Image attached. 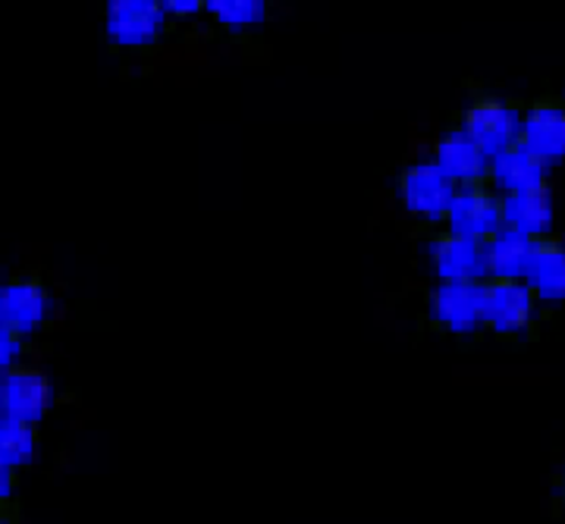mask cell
Instances as JSON below:
<instances>
[{"label":"cell","mask_w":565,"mask_h":524,"mask_svg":"<svg viewBox=\"0 0 565 524\" xmlns=\"http://www.w3.org/2000/svg\"><path fill=\"white\" fill-rule=\"evenodd\" d=\"M0 393H3V415L29 424H39L47 415L51 396H54L47 374L29 364H13L0 377Z\"/></svg>","instance_id":"obj_8"},{"label":"cell","mask_w":565,"mask_h":524,"mask_svg":"<svg viewBox=\"0 0 565 524\" xmlns=\"http://www.w3.org/2000/svg\"><path fill=\"white\" fill-rule=\"evenodd\" d=\"M563 505H565V478H563Z\"/></svg>","instance_id":"obj_22"},{"label":"cell","mask_w":565,"mask_h":524,"mask_svg":"<svg viewBox=\"0 0 565 524\" xmlns=\"http://www.w3.org/2000/svg\"><path fill=\"white\" fill-rule=\"evenodd\" d=\"M546 167H550V163H546L544 158H537L531 148H525L522 141H515V145H509L505 151L490 158L487 185L497 189L500 195L522 192V189H531V185L546 182Z\"/></svg>","instance_id":"obj_12"},{"label":"cell","mask_w":565,"mask_h":524,"mask_svg":"<svg viewBox=\"0 0 565 524\" xmlns=\"http://www.w3.org/2000/svg\"><path fill=\"white\" fill-rule=\"evenodd\" d=\"M0 418H3V393H0Z\"/></svg>","instance_id":"obj_21"},{"label":"cell","mask_w":565,"mask_h":524,"mask_svg":"<svg viewBox=\"0 0 565 524\" xmlns=\"http://www.w3.org/2000/svg\"><path fill=\"white\" fill-rule=\"evenodd\" d=\"M456 189L459 185L449 180L434 161H418L405 167L399 185H396L405 214L424 223L446 221V211L456 199Z\"/></svg>","instance_id":"obj_2"},{"label":"cell","mask_w":565,"mask_h":524,"mask_svg":"<svg viewBox=\"0 0 565 524\" xmlns=\"http://www.w3.org/2000/svg\"><path fill=\"white\" fill-rule=\"evenodd\" d=\"M503 226L512 229H522L527 236L541 239L550 236L553 229V195H550V185H531L522 192H509L503 195Z\"/></svg>","instance_id":"obj_15"},{"label":"cell","mask_w":565,"mask_h":524,"mask_svg":"<svg viewBox=\"0 0 565 524\" xmlns=\"http://www.w3.org/2000/svg\"><path fill=\"white\" fill-rule=\"evenodd\" d=\"M54 314V296L51 289L35 277H17L0 282V323L17 330L20 336L39 333Z\"/></svg>","instance_id":"obj_7"},{"label":"cell","mask_w":565,"mask_h":524,"mask_svg":"<svg viewBox=\"0 0 565 524\" xmlns=\"http://www.w3.org/2000/svg\"><path fill=\"white\" fill-rule=\"evenodd\" d=\"M487 280H440L430 289L427 318L452 336H468L484 327Z\"/></svg>","instance_id":"obj_1"},{"label":"cell","mask_w":565,"mask_h":524,"mask_svg":"<svg viewBox=\"0 0 565 524\" xmlns=\"http://www.w3.org/2000/svg\"><path fill=\"white\" fill-rule=\"evenodd\" d=\"M459 126L487 158H493L522 136V107L500 101V98H478L465 110Z\"/></svg>","instance_id":"obj_4"},{"label":"cell","mask_w":565,"mask_h":524,"mask_svg":"<svg viewBox=\"0 0 565 524\" xmlns=\"http://www.w3.org/2000/svg\"><path fill=\"white\" fill-rule=\"evenodd\" d=\"M167 22L161 0H107L104 32L117 47H151L163 39Z\"/></svg>","instance_id":"obj_3"},{"label":"cell","mask_w":565,"mask_h":524,"mask_svg":"<svg viewBox=\"0 0 565 524\" xmlns=\"http://www.w3.org/2000/svg\"><path fill=\"white\" fill-rule=\"evenodd\" d=\"M17 493V468H10L7 462H0V505H7Z\"/></svg>","instance_id":"obj_20"},{"label":"cell","mask_w":565,"mask_h":524,"mask_svg":"<svg viewBox=\"0 0 565 524\" xmlns=\"http://www.w3.org/2000/svg\"><path fill=\"white\" fill-rule=\"evenodd\" d=\"M537 296L525 280L484 282V327L497 336H522L534 323Z\"/></svg>","instance_id":"obj_5"},{"label":"cell","mask_w":565,"mask_h":524,"mask_svg":"<svg viewBox=\"0 0 565 524\" xmlns=\"http://www.w3.org/2000/svg\"><path fill=\"white\" fill-rule=\"evenodd\" d=\"M427 261L437 280H487L484 248L478 239L446 229L427 245Z\"/></svg>","instance_id":"obj_9"},{"label":"cell","mask_w":565,"mask_h":524,"mask_svg":"<svg viewBox=\"0 0 565 524\" xmlns=\"http://www.w3.org/2000/svg\"><path fill=\"white\" fill-rule=\"evenodd\" d=\"M430 161L437 163L456 185H481L490 173V158L465 136L462 126L446 129L444 136L434 141Z\"/></svg>","instance_id":"obj_10"},{"label":"cell","mask_w":565,"mask_h":524,"mask_svg":"<svg viewBox=\"0 0 565 524\" xmlns=\"http://www.w3.org/2000/svg\"><path fill=\"white\" fill-rule=\"evenodd\" d=\"M25 336H20L17 330H10L7 323H0V377L13 367V364H20L22 352H25V343H22Z\"/></svg>","instance_id":"obj_18"},{"label":"cell","mask_w":565,"mask_h":524,"mask_svg":"<svg viewBox=\"0 0 565 524\" xmlns=\"http://www.w3.org/2000/svg\"><path fill=\"white\" fill-rule=\"evenodd\" d=\"M500 226H503V195L497 189H490L487 182L456 189V199L446 211V229L484 243Z\"/></svg>","instance_id":"obj_6"},{"label":"cell","mask_w":565,"mask_h":524,"mask_svg":"<svg viewBox=\"0 0 565 524\" xmlns=\"http://www.w3.org/2000/svg\"><path fill=\"white\" fill-rule=\"evenodd\" d=\"M522 280L531 286L537 302L559 304L565 302V243L541 236L534 239V252Z\"/></svg>","instance_id":"obj_14"},{"label":"cell","mask_w":565,"mask_h":524,"mask_svg":"<svg viewBox=\"0 0 565 524\" xmlns=\"http://www.w3.org/2000/svg\"><path fill=\"white\" fill-rule=\"evenodd\" d=\"M519 141L546 163L565 161V104L546 98L525 107Z\"/></svg>","instance_id":"obj_11"},{"label":"cell","mask_w":565,"mask_h":524,"mask_svg":"<svg viewBox=\"0 0 565 524\" xmlns=\"http://www.w3.org/2000/svg\"><path fill=\"white\" fill-rule=\"evenodd\" d=\"M270 0H207V17L226 32H252L267 20Z\"/></svg>","instance_id":"obj_17"},{"label":"cell","mask_w":565,"mask_h":524,"mask_svg":"<svg viewBox=\"0 0 565 524\" xmlns=\"http://www.w3.org/2000/svg\"><path fill=\"white\" fill-rule=\"evenodd\" d=\"M161 7L170 20H195L207 10V0H161Z\"/></svg>","instance_id":"obj_19"},{"label":"cell","mask_w":565,"mask_h":524,"mask_svg":"<svg viewBox=\"0 0 565 524\" xmlns=\"http://www.w3.org/2000/svg\"><path fill=\"white\" fill-rule=\"evenodd\" d=\"M35 456H39L35 424L3 415L0 418V462H7L10 468H25V464H32Z\"/></svg>","instance_id":"obj_16"},{"label":"cell","mask_w":565,"mask_h":524,"mask_svg":"<svg viewBox=\"0 0 565 524\" xmlns=\"http://www.w3.org/2000/svg\"><path fill=\"white\" fill-rule=\"evenodd\" d=\"M481 248H484L487 280H522L534 252V236L512 226H500L490 239L481 243Z\"/></svg>","instance_id":"obj_13"}]
</instances>
